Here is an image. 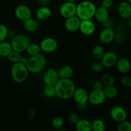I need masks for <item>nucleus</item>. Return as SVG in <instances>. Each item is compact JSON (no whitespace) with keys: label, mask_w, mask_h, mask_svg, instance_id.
Here are the masks:
<instances>
[{"label":"nucleus","mask_w":131,"mask_h":131,"mask_svg":"<svg viewBox=\"0 0 131 131\" xmlns=\"http://www.w3.org/2000/svg\"><path fill=\"white\" fill-rule=\"evenodd\" d=\"M54 87L56 96L62 100L72 98L75 89V84L70 79H59Z\"/></svg>","instance_id":"1"},{"label":"nucleus","mask_w":131,"mask_h":131,"mask_svg":"<svg viewBox=\"0 0 131 131\" xmlns=\"http://www.w3.org/2000/svg\"><path fill=\"white\" fill-rule=\"evenodd\" d=\"M96 6L90 1H83L76 5V14L75 15L82 20L92 19L94 17Z\"/></svg>","instance_id":"2"},{"label":"nucleus","mask_w":131,"mask_h":131,"mask_svg":"<svg viewBox=\"0 0 131 131\" xmlns=\"http://www.w3.org/2000/svg\"><path fill=\"white\" fill-rule=\"evenodd\" d=\"M47 63L46 58L43 54L38 53L28 58L26 67L29 72L38 74L45 69Z\"/></svg>","instance_id":"3"},{"label":"nucleus","mask_w":131,"mask_h":131,"mask_svg":"<svg viewBox=\"0 0 131 131\" xmlns=\"http://www.w3.org/2000/svg\"><path fill=\"white\" fill-rule=\"evenodd\" d=\"M29 71L26 65L20 62L15 63L11 68V76L13 81L17 83H23L28 79Z\"/></svg>","instance_id":"4"},{"label":"nucleus","mask_w":131,"mask_h":131,"mask_svg":"<svg viewBox=\"0 0 131 131\" xmlns=\"http://www.w3.org/2000/svg\"><path fill=\"white\" fill-rule=\"evenodd\" d=\"M11 45L14 51L22 52H25L30 42L29 37L23 34L17 35L11 40Z\"/></svg>","instance_id":"5"},{"label":"nucleus","mask_w":131,"mask_h":131,"mask_svg":"<svg viewBox=\"0 0 131 131\" xmlns=\"http://www.w3.org/2000/svg\"><path fill=\"white\" fill-rule=\"evenodd\" d=\"M60 14L65 19L75 15L76 14V5L75 3L66 1L61 4L60 7Z\"/></svg>","instance_id":"6"},{"label":"nucleus","mask_w":131,"mask_h":131,"mask_svg":"<svg viewBox=\"0 0 131 131\" xmlns=\"http://www.w3.org/2000/svg\"><path fill=\"white\" fill-rule=\"evenodd\" d=\"M41 51L50 53L56 51L58 48V42L55 38L52 37H46L42 40L40 43Z\"/></svg>","instance_id":"7"},{"label":"nucleus","mask_w":131,"mask_h":131,"mask_svg":"<svg viewBox=\"0 0 131 131\" xmlns=\"http://www.w3.org/2000/svg\"><path fill=\"white\" fill-rule=\"evenodd\" d=\"M14 14L17 19L21 21L26 20L31 17L32 13L29 6L24 4H20L17 5L15 8Z\"/></svg>","instance_id":"8"},{"label":"nucleus","mask_w":131,"mask_h":131,"mask_svg":"<svg viewBox=\"0 0 131 131\" xmlns=\"http://www.w3.org/2000/svg\"><path fill=\"white\" fill-rule=\"evenodd\" d=\"M106 97L102 90H95L89 93L88 95V101L94 106H99L105 102Z\"/></svg>","instance_id":"9"},{"label":"nucleus","mask_w":131,"mask_h":131,"mask_svg":"<svg viewBox=\"0 0 131 131\" xmlns=\"http://www.w3.org/2000/svg\"><path fill=\"white\" fill-rule=\"evenodd\" d=\"M110 116L116 122H120L126 120L127 114L124 108L120 106L113 107L110 110Z\"/></svg>","instance_id":"10"},{"label":"nucleus","mask_w":131,"mask_h":131,"mask_svg":"<svg viewBox=\"0 0 131 131\" xmlns=\"http://www.w3.org/2000/svg\"><path fill=\"white\" fill-rule=\"evenodd\" d=\"M60 79L58 76L57 70L52 68H49L47 69L43 73V81L46 84H52L54 85L58 79Z\"/></svg>","instance_id":"11"},{"label":"nucleus","mask_w":131,"mask_h":131,"mask_svg":"<svg viewBox=\"0 0 131 131\" xmlns=\"http://www.w3.org/2000/svg\"><path fill=\"white\" fill-rule=\"evenodd\" d=\"M101 61L104 67L111 68L115 65L117 61L118 58L116 54L112 51L105 52L102 57L101 58Z\"/></svg>","instance_id":"12"},{"label":"nucleus","mask_w":131,"mask_h":131,"mask_svg":"<svg viewBox=\"0 0 131 131\" xmlns=\"http://www.w3.org/2000/svg\"><path fill=\"white\" fill-rule=\"evenodd\" d=\"M79 29L84 35H92L95 31V24L91 19L82 20H81V24Z\"/></svg>","instance_id":"13"},{"label":"nucleus","mask_w":131,"mask_h":131,"mask_svg":"<svg viewBox=\"0 0 131 131\" xmlns=\"http://www.w3.org/2000/svg\"><path fill=\"white\" fill-rule=\"evenodd\" d=\"M115 31L113 28H104L99 33V39L101 43L108 44L113 41Z\"/></svg>","instance_id":"14"},{"label":"nucleus","mask_w":131,"mask_h":131,"mask_svg":"<svg viewBox=\"0 0 131 131\" xmlns=\"http://www.w3.org/2000/svg\"><path fill=\"white\" fill-rule=\"evenodd\" d=\"M88 95L89 93L84 88H75L74 90L72 97L77 104L87 103L88 101Z\"/></svg>","instance_id":"15"},{"label":"nucleus","mask_w":131,"mask_h":131,"mask_svg":"<svg viewBox=\"0 0 131 131\" xmlns=\"http://www.w3.org/2000/svg\"><path fill=\"white\" fill-rule=\"evenodd\" d=\"M81 20L76 15L66 19L65 21V29L70 32H74L79 30Z\"/></svg>","instance_id":"16"},{"label":"nucleus","mask_w":131,"mask_h":131,"mask_svg":"<svg viewBox=\"0 0 131 131\" xmlns=\"http://www.w3.org/2000/svg\"><path fill=\"white\" fill-rule=\"evenodd\" d=\"M118 14L123 19H129L131 16V4L128 1H122L118 6Z\"/></svg>","instance_id":"17"},{"label":"nucleus","mask_w":131,"mask_h":131,"mask_svg":"<svg viewBox=\"0 0 131 131\" xmlns=\"http://www.w3.org/2000/svg\"><path fill=\"white\" fill-rule=\"evenodd\" d=\"M115 65L118 71L122 74H127L131 69L130 61L126 58H121L117 60Z\"/></svg>","instance_id":"18"},{"label":"nucleus","mask_w":131,"mask_h":131,"mask_svg":"<svg viewBox=\"0 0 131 131\" xmlns=\"http://www.w3.org/2000/svg\"><path fill=\"white\" fill-rule=\"evenodd\" d=\"M94 17L96 20L100 23H102L104 22L106 19L110 17V14H109L108 9L103 7L102 6H100L99 7L96 8L95 12L94 14Z\"/></svg>","instance_id":"19"},{"label":"nucleus","mask_w":131,"mask_h":131,"mask_svg":"<svg viewBox=\"0 0 131 131\" xmlns=\"http://www.w3.org/2000/svg\"><path fill=\"white\" fill-rule=\"evenodd\" d=\"M23 27L27 31L33 33L38 30L39 28V24L37 20L30 17L23 21Z\"/></svg>","instance_id":"20"},{"label":"nucleus","mask_w":131,"mask_h":131,"mask_svg":"<svg viewBox=\"0 0 131 131\" xmlns=\"http://www.w3.org/2000/svg\"><path fill=\"white\" fill-rule=\"evenodd\" d=\"M57 71L60 79H70L74 73L72 67L69 65H63Z\"/></svg>","instance_id":"21"},{"label":"nucleus","mask_w":131,"mask_h":131,"mask_svg":"<svg viewBox=\"0 0 131 131\" xmlns=\"http://www.w3.org/2000/svg\"><path fill=\"white\" fill-rule=\"evenodd\" d=\"M51 15V10L48 6H42L37 10L36 16L40 20H46L48 19Z\"/></svg>","instance_id":"22"},{"label":"nucleus","mask_w":131,"mask_h":131,"mask_svg":"<svg viewBox=\"0 0 131 131\" xmlns=\"http://www.w3.org/2000/svg\"><path fill=\"white\" fill-rule=\"evenodd\" d=\"M75 129L78 131H91L92 123L86 119H80L75 124Z\"/></svg>","instance_id":"23"},{"label":"nucleus","mask_w":131,"mask_h":131,"mask_svg":"<svg viewBox=\"0 0 131 131\" xmlns=\"http://www.w3.org/2000/svg\"><path fill=\"white\" fill-rule=\"evenodd\" d=\"M12 50L13 49L10 42L5 40L0 42V56L7 57Z\"/></svg>","instance_id":"24"},{"label":"nucleus","mask_w":131,"mask_h":131,"mask_svg":"<svg viewBox=\"0 0 131 131\" xmlns=\"http://www.w3.org/2000/svg\"><path fill=\"white\" fill-rule=\"evenodd\" d=\"M102 91H103L106 99H113L118 94L117 88L114 86L113 85L105 86L102 88Z\"/></svg>","instance_id":"25"},{"label":"nucleus","mask_w":131,"mask_h":131,"mask_svg":"<svg viewBox=\"0 0 131 131\" xmlns=\"http://www.w3.org/2000/svg\"><path fill=\"white\" fill-rule=\"evenodd\" d=\"M105 53V50L103 46L101 45H97L94 46L92 50V56L94 60H101V58Z\"/></svg>","instance_id":"26"},{"label":"nucleus","mask_w":131,"mask_h":131,"mask_svg":"<svg viewBox=\"0 0 131 131\" xmlns=\"http://www.w3.org/2000/svg\"><path fill=\"white\" fill-rule=\"evenodd\" d=\"M105 129H106V124L101 119H95L92 122V130L104 131Z\"/></svg>","instance_id":"27"},{"label":"nucleus","mask_w":131,"mask_h":131,"mask_svg":"<svg viewBox=\"0 0 131 131\" xmlns=\"http://www.w3.org/2000/svg\"><path fill=\"white\" fill-rule=\"evenodd\" d=\"M26 52L29 56H33L40 53L41 51L40 45L35 43H30L26 49Z\"/></svg>","instance_id":"28"},{"label":"nucleus","mask_w":131,"mask_h":131,"mask_svg":"<svg viewBox=\"0 0 131 131\" xmlns=\"http://www.w3.org/2000/svg\"><path fill=\"white\" fill-rule=\"evenodd\" d=\"M101 82L102 83L104 86H110L113 85L115 83V78L110 74H104L101 76Z\"/></svg>","instance_id":"29"},{"label":"nucleus","mask_w":131,"mask_h":131,"mask_svg":"<svg viewBox=\"0 0 131 131\" xmlns=\"http://www.w3.org/2000/svg\"><path fill=\"white\" fill-rule=\"evenodd\" d=\"M43 93L46 97L48 98H52L56 96V91H55L54 85L52 84H46L43 88Z\"/></svg>","instance_id":"30"},{"label":"nucleus","mask_w":131,"mask_h":131,"mask_svg":"<svg viewBox=\"0 0 131 131\" xmlns=\"http://www.w3.org/2000/svg\"><path fill=\"white\" fill-rule=\"evenodd\" d=\"M23 55L21 54V53L17 51H15L12 50L11 52L10 53V54L7 56L8 60L10 61V62L13 63H15L20 62V60L21 59V57Z\"/></svg>","instance_id":"31"},{"label":"nucleus","mask_w":131,"mask_h":131,"mask_svg":"<svg viewBox=\"0 0 131 131\" xmlns=\"http://www.w3.org/2000/svg\"><path fill=\"white\" fill-rule=\"evenodd\" d=\"M52 126L56 129H61L64 125V120L61 116H56L52 120Z\"/></svg>","instance_id":"32"},{"label":"nucleus","mask_w":131,"mask_h":131,"mask_svg":"<svg viewBox=\"0 0 131 131\" xmlns=\"http://www.w3.org/2000/svg\"><path fill=\"white\" fill-rule=\"evenodd\" d=\"M117 130L118 131H131V123L126 120L118 122Z\"/></svg>","instance_id":"33"},{"label":"nucleus","mask_w":131,"mask_h":131,"mask_svg":"<svg viewBox=\"0 0 131 131\" xmlns=\"http://www.w3.org/2000/svg\"><path fill=\"white\" fill-rule=\"evenodd\" d=\"M125 40H126V35L124 32L118 31L115 33L113 39V41H115V43L118 44H122L125 42Z\"/></svg>","instance_id":"34"},{"label":"nucleus","mask_w":131,"mask_h":131,"mask_svg":"<svg viewBox=\"0 0 131 131\" xmlns=\"http://www.w3.org/2000/svg\"><path fill=\"white\" fill-rule=\"evenodd\" d=\"M104 66L100 61H95L91 65V70L95 73H99L103 70Z\"/></svg>","instance_id":"35"},{"label":"nucleus","mask_w":131,"mask_h":131,"mask_svg":"<svg viewBox=\"0 0 131 131\" xmlns=\"http://www.w3.org/2000/svg\"><path fill=\"white\" fill-rule=\"evenodd\" d=\"M8 30L6 26L3 24H0V42L5 40L7 38Z\"/></svg>","instance_id":"36"},{"label":"nucleus","mask_w":131,"mask_h":131,"mask_svg":"<svg viewBox=\"0 0 131 131\" xmlns=\"http://www.w3.org/2000/svg\"><path fill=\"white\" fill-rule=\"evenodd\" d=\"M79 120H80L79 116L75 113L69 114V116H68V120H69V122L71 123L72 124H74V125H75Z\"/></svg>","instance_id":"37"},{"label":"nucleus","mask_w":131,"mask_h":131,"mask_svg":"<svg viewBox=\"0 0 131 131\" xmlns=\"http://www.w3.org/2000/svg\"><path fill=\"white\" fill-rule=\"evenodd\" d=\"M121 83L123 86L127 88H131V76L129 75H124L122 77Z\"/></svg>","instance_id":"38"},{"label":"nucleus","mask_w":131,"mask_h":131,"mask_svg":"<svg viewBox=\"0 0 131 131\" xmlns=\"http://www.w3.org/2000/svg\"><path fill=\"white\" fill-rule=\"evenodd\" d=\"M104 28H113L114 26V21L111 18L109 17L104 22L102 23Z\"/></svg>","instance_id":"39"},{"label":"nucleus","mask_w":131,"mask_h":131,"mask_svg":"<svg viewBox=\"0 0 131 131\" xmlns=\"http://www.w3.org/2000/svg\"><path fill=\"white\" fill-rule=\"evenodd\" d=\"M113 0H102V5H101V6L106 8L107 9H110L113 6Z\"/></svg>","instance_id":"40"},{"label":"nucleus","mask_w":131,"mask_h":131,"mask_svg":"<svg viewBox=\"0 0 131 131\" xmlns=\"http://www.w3.org/2000/svg\"><path fill=\"white\" fill-rule=\"evenodd\" d=\"M104 85L101 80H95L93 83V89L95 90H102Z\"/></svg>","instance_id":"41"},{"label":"nucleus","mask_w":131,"mask_h":131,"mask_svg":"<svg viewBox=\"0 0 131 131\" xmlns=\"http://www.w3.org/2000/svg\"><path fill=\"white\" fill-rule=\"evenodd\" d=\"M28 118L30 119V120H33V119L35 118L36 116H37V113H36L35 110H29L28 112Z\"/></svg>","instance_id":"42"},{"label":"nucleus","mask_w":131,"mask_h":131,"mask_svg":"<svg viewBox=\"0 0 131 131\" xmlns=\"http://www.w3.org/2000/svg\"><path fill=\"white\" fill-rule=\"evenodd\" d=\"M17 32L16 31L14 30V29H9V30H8V33H7V37L8 38H9L10 39H12V38H14V37H15V36L17 35Z\"/></svg>","instance_id":"43"},{"label":"nucleus","mask_w":131,"mask_h":131,"mask_svg":"<svg viewBox=\"0 0 131 131\" xmlns=\"http://www.w3.org/2000/svg\"><path fill=\"white\" fill-rule=\"evenodd\" d=\"M51 0H37V2L41 6H47Z\"/></svg>","instance_id":"44"},{"label":"nucleus","mask_w":131,"mask_h":131,"mask_svg":"<svg viewBox=\"0 0 131 131\" xmlns=\"http://www.w3.org/2000/svg\"><path fill=\"white\" fill-rule=\"evenodd\" d=\"M28 58L26 57V56H22L21 59H20V62L24 64V65H26L27 62H28Z\"/></svg>","instance_id":"45"},{"label":"nucleus","mask_w":131,"mask_h":131,"mask_svg":"<svg viewBox=\"0 0 131 131\" xmlns=\"http://www.w3.org/2000/svg\"><path fill=\"white\" fill-rule=\"evenodd\" d=\"M128 25H129V28L131 29V17L128 19Z\"/></svg>","instance_id":"46"},{"label":"nucleus","mask_w":131,"mask_h":131,"mask_svg":"<svg viewBox=\"0 0 131 131\" xmlns=\"http://www.w3.org/2000/svg\"><path fill=\"white\" fill-rule=\"evenodd\" d=\"M67 1H70V2H72V3H75L77 0H67Z\"/></svg>","instance_id":"47"},{"label":"nucleus","mask_w":131,"mask_h":131,"mask_svg":"<svg viewBox=\"0 0 131 131\" xmlns=\"http://www.w3.org/2000/svg\"><path fill=\"white\" fill-rule=\"evenodd\" d=\"M127 1L131 4V0H127Z\"/></svg>","instance_id":"48"},{"label":"nucleus","mask_w":131,"mask_h":131,"mask_svg":"<svg viewBox=\"0 0 131 131\" xmlns=\"http://www.w3.org/2000/svg\"><path fill=\"white\" fill-rule=\"evenodd\" d=\"M130 17H131V16H130Z\"/></svg>","instance_id":"49"}]
</instances>
